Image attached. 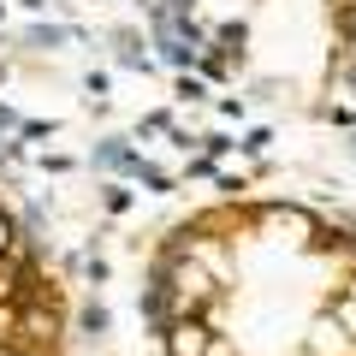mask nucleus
<instances>
[{"label":"nucleus","mask_w":356,"mask_h":356,"mask_svg":"<svg viewBox=\"0 0 356 356\" xmlns=\"http://www.w3.org/2000/svg\"><path fill=\"white\" fill-rule=\"evenodd\" d=\"M161 356H356V232L303 202L184 214L143 280Z\"/></svg>","instance_id":"obj_1"},{"label":"nucleus","mask_w":356,"mask_h":356,"mask_svg":"<svg viewBox=\"0 0 356 356\" xmlns=\"http://www.w3.org/2000/svg\"><path fill=\"white\" fill-rule=\"evenodd\" d=\"M0 356H65V297L6 208H0Z\"/></svg>","instance_id":"obj_2"}]
</instances>
